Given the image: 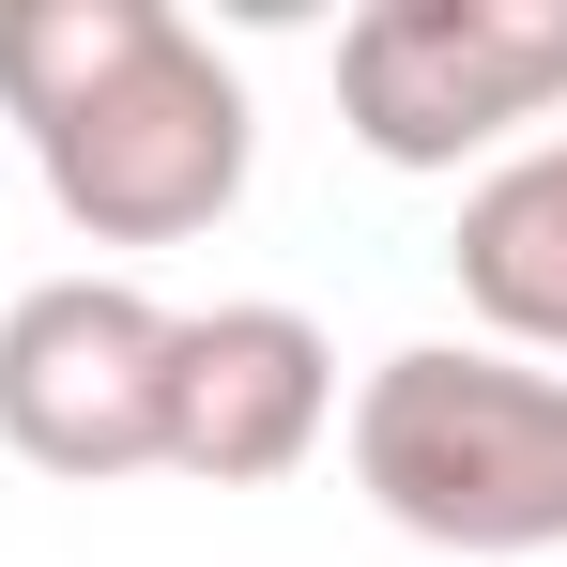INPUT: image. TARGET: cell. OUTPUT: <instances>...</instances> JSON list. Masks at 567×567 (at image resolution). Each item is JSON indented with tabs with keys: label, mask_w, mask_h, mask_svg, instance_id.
Returning a JSON list of instances; mask_svg holds the SVG:
<instances>
[{
	"label": "cell",
	"mask_w": 567,
	"mask_h": 567,
	"mask_svg": "<svg viewBox=\"0 0 567 567\" xmlns=\"http://www.w3.org/2000/svg\"><path fill=\"white\" fill-rule=\"evenodd\" d=\"M0 123L78 246H199L261 169L246 62L169 0H0Z\"/></svg>",
	"instance_id": "1"
},
{
	"label": "cell",
	"mask_w": 567,
	"mask_h": 567,
	"mask_svg": "<svg viewBox=\"0 0 567 567\" xmlns=\"http://www.w3.org/2000/svg\"><path fill=\"white\" fill-rule=\"evenodd\" d=\"M353 491L414 553L567 567V369L491 338H414L353 383Z\"/></svg>",
	"instance_id": "2"
},
{
	"label": "cell",
	"mask_w": 567,
	"mask_h": 567,
	"mask_svg": "<svg viewBox=\"0 0 567 567\" xmlns=\"http://www.w3.org/2000/svg\"><path fill=\"white\" fill-rule=\"evenodd\" d=\"M338 123L369 169H506L567 123V0H369L338 31Z\"/></svg>",
	"instance_id": "3"
},
{
	"label": "cell",
	"mask_w": 567,
	"mask_h": 567,
	"mask_svg": "<svg viewBox=\"0 0 567 567\" xmlns=\"http://www.w3.org/2000/svg\"><path fill=\"white\" fill-rule=\"evenodd\" d=\"M169 322L138 277H47L0 307V445L62 491L154 475L169 445Z\"/></svg>",
	"instance_id": "4"
},
{
	"label": "cell",
	"mask_w": 567,
	"mask_h": 567,
	"mask_svg": "<svg viewBox=\"0 0 567 567\" xmlns=\"http://www.w3.org/2000/svg\"><path fill=\"white\" fill-rule=\"evenodd\" d=\"M322 430H338V353H322L307 307L246 291V307H185L169 322V445H154V475L277 491V475H307Z\"/></svg>",
	"instance_id": "5"
},
{
	"label": "cell",
	"mask_w": 567,
	"mask_h": 567,
	"mask_svg": "<svg viewBox=\"0 0 567 567\" xmlns=\"http://www.w3.org/2000/svg\"><path fill=\"white\" fill-rule=\"evenodd\" d=\"M445 277H461V307L491 322V353L567 369V123H553V138H522L506 169H475V185H461Z\"/></svg>",
	"instance_id": "6"
}]
</instances>
